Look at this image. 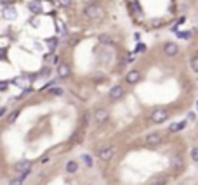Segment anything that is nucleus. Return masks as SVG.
Segmentation results:
<instances>
[{
  "label": "nucleus",
  "instance_id": "nucleus-9",
  "mask_svg": "<svg viewBox=\"0 0 198 185\" xmlns=\"http://www.w3.org/2000/svg\"><path fill=\"white\" fill-rule=\"evenodd\" d=\"M113 156H115V147H113V145L104 147V149H101V151H99V159H101V161H111Z\"/></svg>",
  "mask_w": 198,
  "mask_h": 185
},
{
  "label": "nucleus",
  "instance_id": "nucleus-18",
  "mask_svg": "<svg viewBox=\"0 0 198 185\" xmlns=\"http://www.w3.org/2000/svg\"><path fill=\"white\" fill-rule=\"evenodd\" d=\"M190 156H191V159H193L195 163H198V147H193V149H191Z\"/></svg>",
  "mask_w": 198,
  "mask_h": 185
},
{
  "label": "nucleus",
  "instance_id": "nucleus-20",
  "mask_svg": "<svg viewBox=\"0 0 198 185\" xmlns=\"http://www.w3.org/2000/svg\"><path fill=\"white\" fill-rule=\"evenodd\" d=\"M57 4H59L61 7H71L73 0H57Z\"/></svg>",
  "mask_w": 198,
  "mask_h": 185
},
{
  "label": "nucleus",
  "instance_id": "nucleus-5",
  "mask_svg": "<svg viewBox=\"0 0 198 185\" xmlns=\"http://www.w3.org/2000/svg\"><path fill=\"white\" fill-rule=\"evenodd\" d=\"M169 111L167 109H155L153 111V113H151V121H153V123H163V121H167V119H169Z\"/></svg>",
  "mask_w": 198,
  "mask_h": 185
},
{
  "label": "nucleus",
  "instance_id": "nucleus-27",
  "mask_svg": "<svg viewBox=\"0 0 198 185\" xmlns=\"http://www.w3.org/2000/svg\"><path fill=\"white\" fill-rule=\"evenodd\" d=\"M5 113H7V107H5V106H2V107H0V118H4Z\"/></svg>",
  "mask_w": 198,
  "mask_h": 185
},
{
  "label": "nucleus",
  "instance_id": "nucleus-1",
  "mask_svg": "<svg viewBox=\"0 0 198 185\" xmlns=\"http://www.w3.org/2000/svg\"><path fill=\"white\" fill-rule=\"evenodd\" d=\"M84 16L89 17V19H97L103 16V7L99 4H87L84 9Z\"/></svg>",
  "mask_w": 198,
  "mask_h": 185
},
{
  "label": "nucleus",
  "instance_id": "nucleus-29",
  "mask_svg": "<svg viewBox=\"0 0 198 185\" xmlns=\"http://www.w3.org/2000/svg\"><path fill=\"white\" fill-rule=\"evenodd\" d=\"M21 182H23V178H19V180H12V182H11V185H21Z\"/></svg>",
  "mask_w": 198,
  "mask_h": 185
},
{
  "label": "nucleus",
  "instance_id": "nucleus-7",
  "mask_svg": "<svg viewBox=\"0 0 198 185\" xmlns=\"http://www.w3.org/2000/svg\"><path fill=\"white\" fill-rule=\"evenodd\" d=\"M162 138H163V135L160 133V131H153V133L146 135L144 142H146V145H149V147H155V145H158L160 142H162Z\"/></svg>",
  "mask_w": 198,
  "mask_h": 185
},
{
  "label": "nucleus",
  "instance_id": "nucleus-13",
  "mask_svg": "<svg viewBox=\"0 0 198 185\" xmlns=\"http://www.w3.org/2000/svg\"><path fill=\"white\" fill-rule=\"evenodd\" d=\"M97 40H99V43H101V45H113V38H111L110 35H106V33L99 35Z\"/></svg>",
  "mask_w": 198,
  "mask_h": 185
},
{
  "label": "nucleus",
  "instance_id": "nucleus-28",
  "mask_svg": "<svg viewBox=\"0 0 198 185\" xmlns=\"http://www.w3.org/2000/svg\"><path fill=\"white\" fill-rule=\"evenodd\" d=\"M52 94H56V95H61V94H63V90H61V88H52Z\"/></svg>",
  "mask_w": 198,
  "mask_h": 185
},
{
  "label": "nucleus",
  "instance_id": "nucleus-23",
  "mask_svg": "<svg viewBox=\"0 0 198 185\" xmlns=\"http://www.w3.org/2000/svg\"><path fill=\"white\" fill-rule=\"evenodd\" d=\"M0 59L2 61H7V50L5 48H0Z\"/></svg>",
  "mask_w": 198,
  "mask_h": 185
},
{
  "label": "nucleus",
  "instance_id": "nucleus-26",
  "mask_svg": "<svg viewBox=\"0 0 198 185\" xmlns=\"http://www.w3.org/2000/svg\"><path fill=\"white\" fill-rule=\"evenodd\" d=\"M7 85H9L7 82H0V92H5V90H7Z\"/></svg>",
  "mask_w": 198,
  "mask_h": 185
},
{
  "label": "nucleus",
  "instance_id": "nucleus-6",
  "mask_svg": "<svg viewBox=\"0 0 198 185\" xmlns=\"http://www.w3.org/2000/svg\"><path fill=\"white\" fill-rule=\"evenodd\" d=\"M163 54L167 55V57H176L179 54V45H177L176 42H167V43H163Z\"/></svg>",
  "mask_w": 198,
  "mask_h": 185
},
{
  "label": "nucleus",
  "instance_id": "nucleus-24",
  "mask_svg": "<svg viewBox=\"0 0 198 185\" xmlns=\"http://www.w3.org/2000/svg\"><path fill=\"white\" fill-rule=\"evenodd\" d=\"M146 50V45L144 43H137V47H136V52H144Z\"/></svg>",
  "mask_w": 198,
  "mask_h": 185
},
{
  "label": "nucleus",
  "instance_id": "nucleus-8",
  "mask_svg": "<svg viewBox=\"0 0 198 185\" xmlns=\"http://www.w3.org/2000/svg\"><path fill=\"white\" fill-rule=\"evenodd\" d=\"M141 82V71L139 69H130L127 75H125V83L127 85H136V83Z\"/></svg>",
  "mask_w": 198,
  "mask_h": 185
},
{
  "label": "nucleus",
  "instance_id": "nucleus-11",
  "mask_svg": "<svg viewBox=\"0 0 198 185\" xmlns=\"http://www.w3.org/2000/svg\"><path fill=\"white\" fill-rule=\"evenodd\" d=\"M4 17H5V19L7 21H14L16 17H18V11H16L14 7H5V9H4Z\"/></svg>",
  "mask_w": 198,
  "mask_h": 185
},
{
  "label": "nucleus",
  "instance_id": "nucleus-2",
  "mask_svg": "<svg viewBox=\"0 0 198 185\" xmlns=\"http://www.w3.org/2000/svg\"><path fill=\"white\" fill-rule=\"evenodd\" d=\"M14 171L21 173V178H24L26 175L31 173V161H26V159H21L14 165Z\"/></svg>",
  "mask_w": 198,
  "mask_h": 185
},
{
  "label": "nucleus",
  "instance_id": "nucleus-3",
  "mask_svg": "<svg viewBox=\"0 0 198 185\" xmlns=\"http://www.w3.org/2000/svg\"><path fill=\"white\" fill-rule=\"evenodd\" d=\"M92 118H94V121L97 125H103L108 121V118H110V111L104 109V107H97V109L92 113Z\"/></svg>",
  "mask_w": 198,
  "mask_h": 185
},
{
  "label": "nucleus",
  "instance_id": "nucleus-19",
  "mask_svg": "<svg viewBox=\"0 0 198 185\" xmlns=\"http://www.w3.org/2000/svg\"><path fill=\"white\" fill-rule=\"evenodd\" d=\"M82 159H84V163H85L87 166H89V168L92 166V158L89 156V154H84V156H82Z\"/></svg>",
  "mask_w": 198,
  "mask_h": 185
},
{
  "label": "nucleus",
  "instance_id": "nucleus-15",
  "mask_svg": "<svg viewBox=\"0 0 198 185\" xmlns=\"http://www.w3.org/2000/svg\"><path fill=\"white\" fill-rule=\"evenodd\" d=\"M57 43H59V40H57V38H49V40H47V47H49L50 52H54V50H56Z\"/></svg>",
  "mask_w": 198,
  "mask_h": 185
},
{
  "label": "nucleus",
  "instance_id": "nucleus-22",
  "mask_svg": "<svg viewBox=\"0 0 198 185\" xmlns=\"http://www.w3.org/2000/svg\"><path fill=\"white\" fill-rule=\"evenodd\" d=\"M149 185H167V178H158L155 182H151Z\"/></svg>",
  "mask_w": 198,
  "mask_h": 185
},
{
  "label": "nucleus",
  "instance_id": "nucleus-16",
  "mask_svg": "<svg viewBox=\"0 0 198 185\" xmlns=\"http://www.w3.org/2000/svg\"><path fill=\"white\" fill-rule=\"evenodd\" d=\"M190 66H191V69L195 71V73H198V55H193L190 59Z\"/></svg>",
  "mask_w": 198,
  "mask_h": 185
},
{
  "label": "nucleus",
  "instance_id": "nucleus-17",
  "mask_svg": "<svg viewBox=\"0 0 198 185\" xmlns=\"http://www.w3.org/2000/svg\"><path fill=\"white\" fill-rule=\"evenodd\" d=\"M18 116H19V111L16 109V111H12V113H11V114H9L7 121H9V123H14L16 119H18Z\"/></svg>",
  "mask_w": 198,
  "mask_h": 185
},
{
  "label": "nucleus",
  "instance_id": "nucleus-4",
  "mask_svg": "<svg viewBox=\"0 0 198 185\" xmlns=\"http://www.w3.org/2000/svg\"><path fill=\"white\" fill-rule=\"evenodd\" d=\"M123 95H125V87L123 85H115L108 92V97L111 100H120V99H123Z\"/></svg>",
  "mask_w": 198,
  "mask_h": 185
},
{
  "label": "nucleus",
  "instance_id": "nucleus-25",
  "mask_svg": "<svg viewBox=\"0 0 198 185\" xmlns=\"http://www.w3.org/2000/svg\"><path fill=\"white\" fill-rule=\"evenodd\" d=\"M177 35H179L181 38H186V40H188V38H191V31H186V33H177Z\"/></svg>",
  "mask_w": 198,
  "mask_h": 185
},
{
  "label": "nucleus",
  "instance_id": "nucleus-21",
  "mask_svg": "<svg viewBox=\"0 0 198 185\" xmlns=\"http://www.w3.org/2000/svg\"><path fill=\"white\" fill-rule=\"evenodd\" d=\"M38 76H42V78H49L50 76V68H43L42 71H40V75Z\"/></svg>",
  "mask_w": 198,
  "mask_h": 185
},
{
  "label": "nucleus",
  "instance_id": "nucleus-10",
  "mask_svg": "<svg viewBox=\"0 0 198 185\" xmlns=\"http://www.w3.org/2000/svg\"><path fill=\"white\" fill-rule=\"evenodd\" d=\"M56 73H57V76H59L61 80H66V78L70 76V66H68L66 62H59V64H57Z\"/></svg>",
  "mask_w": 198,
  "mask_h": 185
},
{
  "label": "nucleus",
  "instance_id": "nucleus-12",
  "mask_svg": "<svg viewBox=\"0 0 198 185\" xmlns=\"http://www.w3.org/2000/svg\"><path fill=\"white\" fill-rule=\"evenodd\" d=\"M28 11L31 14H42V4L38 0H33V2L28 4Z\"/></svg>",
  "mask_w": 198,
  "mask_h": 185
},
{
  "label": "nucleus",
  "instance_id": "nucleus-14",
  "mask_svg": "<svg viewBox=\"0 0 198 185\" xmlns=\"http://www.w3.org/2000/svg\"><path fill=\"white\" fill-rule=\"evenodd\" d=\"M64 168H66V171L70 173V175H73V173L78 171V163H77V161H68Z\"/></svg>",
  "mask_w": 198,
  "mask_h": 185
}]
</instances>
